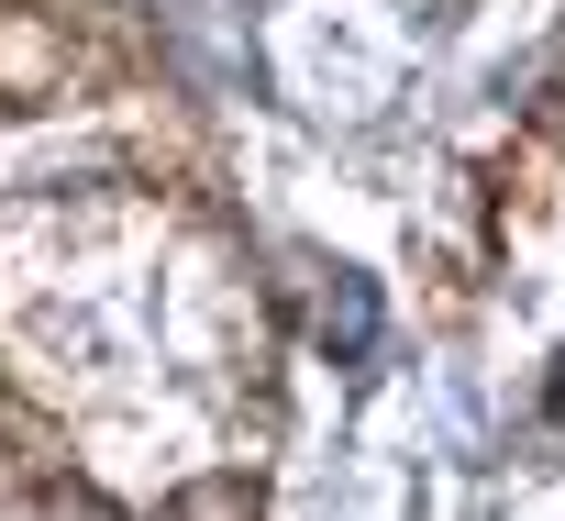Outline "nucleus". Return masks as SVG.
Masks as SVG:
<instances>
[{"instance_id":"nucleus-1","label":"nucleus","mask_w":565,"mask_h":521,"mask_svg":"<svg viewBox=\"0 0 565 521\" xmlns=\"http://www.w3.org/2000/svg\"><path fill=\"white\" fill-rule=\"evenodd\" d=\"M322 344H333L344 366L377 344V289H366V278H344V267H333V300H322Z\"/></svg>"},{"instance_id":"nucleus-2","label":"nucleus","mask_w":565,"mask_h":521,"mask_svg":"<svg viewBox=\"0 0 565 521\" xmlns=\"http://www.w3.org/2000/svg\"><path fill=\"white\" fill-rule=\"evenodd\" d=\"M543 422H554V444H565V355H554V378H543Z\"/></svg>"}]
</instances>
